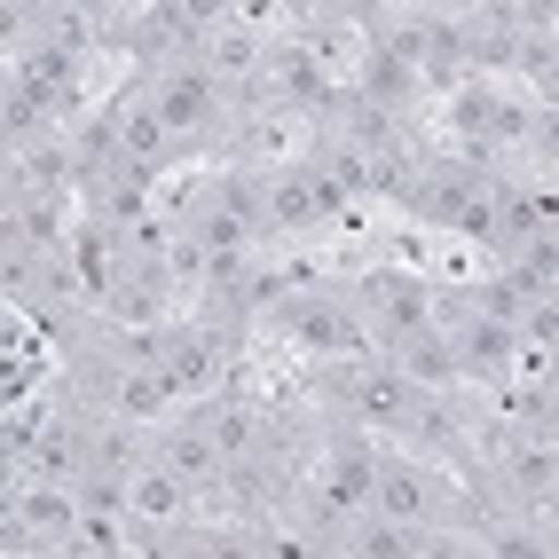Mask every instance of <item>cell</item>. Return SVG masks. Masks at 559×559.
<instances>
[{"label": "cell", "mask_w": 559, "mask_h": 559, "mask_svg": "<svg viewBox=\"0 0 559 559\" xmlns=\"http://www.w3.org/2000/svg\"><path fill=\"white\" fill-rule=\"evenodd\" d=\"M347 292H355V316L370 331V355L441 323V276H426V269H362V276H347Z\"/></svg>", "instance_id": "277c9868"}, {"label": "cell", "mask_w": 559, "mask_h": 559, "mask_svg": "<svg viewBox=\"0 0 559 559\" xmlns=\"http://www.w3.org/2000/svg\"><path fill=\"white\" fill-rule=\"evenodd\" d=\"M103 119H110V142H119V174L166 181V174H181V166H190V158L174 151L166 119L151 110V95H142V80H127L119 95H110V103H103Z\"/></svg>", "instance_id": "5b68a950"}, {"label": "cell", "mask_w": 559, "mask_h": 559, "mask_svg": "<svg viewBox=\"0 0 559 559\" xmlns=\"http://www.w3.org/2000/svg\"><path fill=\"white\" fill-rule=\"evenodd\" d=\"M260 331H269V340H284L300 362L370 355V331H362V316H355L347 276H300V269H292L284 292L269 300V316H260Z\"/></svg>", "instance_id": "7a4b0ae2"}, {"label": "cell", "mask_w": 559, "mask_h": 559, "mask_svg": "<svg viewBox=\"0 0 559 559\" xmlns=\"http://www.w3.org/2000/svg\"><path fill=\"white\" fill-rule=\"evenodd\" d=\"M127 551H142V536H134L127 512H80V520H71L63 559H127Z\"/></svg>", "instance_id": "8992f818"}, {"label": "cell", "mask_w": 559, "mask_h": 559, "mask_svg": "<svg viewBox=\"0 0 559 559\" xmlns=\"http://www.w3.org/2000/svg\"><path fill=\"white\" fill-rule=\"evenodd\" d=\"M355 213H362V205H355L308 151L260 158V237H269L276 252H284V245H323V237H340Z\"/></svg>", "instance_id": "6da1fadb"}, {"label": "cell", "mask_w": 559, "mask_h": 559, "mask_svg": "<svg viewBox=\"0 0 559 559\" xmlns=\"http://www.w3.org/2000/svg\"><path fill=\"white\" fill-rule=\"evenodd\" d=\"M245 347H252V331L221 323V316H205V308H174L166 323H151V370L166 379L174 402H205V394H221V386L237 379Z\"/></svg>", "instance_id": "3957f363"}]
</instances>
